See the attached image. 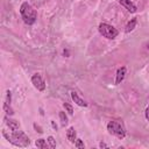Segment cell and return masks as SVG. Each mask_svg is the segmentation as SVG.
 I'll return each mask as SVG.
<instances>
[{
  "mask_svg": "<svg viewBox=\"0 0 149 149\" xmlns=\"http://www.w3.org/2000/svg\"><path fill=\"white\" fill-rule=\"evenodd\" d=\"M2 134L12 144H14L16 147H27L30 143L29 137L22 130H19V129L17 130H13L10 133V135H7L6 132H2Z\"/></svg>",
  "mask_w": 149,
  "mask_h": 149,
  "instance_id": "obj_1",
  "label": "cell"
},
{
  "mask_svg": "<svg viewBox=\"0 0 149 149\" xmlns=\"http://www.w3.org/2000/svg\"><path fill=\"white\" fill-rule=\"evenodd\" d=\"M20 14L22 16V20L26 24L31 26L35 23L36 19H37V13L36 10L31 7V5H29L28 2H23L20 7Z\"/></svg>",
  "mask_w": 149,
  "mask_h": 149,
  "instance_id": "obj_2",
  "label": "cell"
},
{
  "mask_svg": "<svg viewBox=\"0 0 149 149\" xmlns=\"http://www.w3.org/2000/svg\"><path fill=\"white\" fill-rule=\"evenodd\" d=\"M107 130L109 132V134L115 135L120 140L126 136V129H125L122 122H120V121H115V120L109 121L107 123Z\"/></svg>",
  "mask_w": 149,
  "mask_h": 149,
  "instance_id": "obj_3",
  "label": "cell"
},
{
  "mask_svg": "<svg viewBox=\"0 0 149 149\" xmlns=\"http://www.w3.org/2000/svg\"><path fill=\"white\" fill-rule=\"evenodd\" d=\"M98 30H99V33H100L104 37H106V38H108V40H114V38L118 36V34H119V31H118L113 26H111V24H108V23H105V22H101V23L99 24Z\"/></svg>",
  "mask_w": 149,
  "mask_h": 149,
  "instance_id": "obj_4",
  "label": "cell"
},
{
  "mask_svg": "<svg viewBox=\"0 0 149 149\" xmlns=\"http://www.w3.org/2000/svg\"><path fill=\"white\" fill-rule=\"evenodd\" d=\"M31 83L33 85L35 86V88H37L38 91H44L45 90V81L43 80V78L41 77L40 73H35L33 77H31Z\"/></svg>",
  "mask_w": 149,
  "mask_h": 149,
  "instance_id": "obj_5",
  "label": "cell"
},
{
  "mask_svg": "<svg viewBox=\"0 0 149 149\" xmlns=\"http://www.w3.org/2000/svg\"><path fill=\"white\" fill-rule=\"evenodd\" d=\"M119 2H120V5H122L129 13H136L137 8H136V6H135L130 0H119Z\"/></svg>",
  "mask_w": 149,
  "mask_h": 149,
  "instance_id": "obj_6",
  "label": "cell"
},
{
  "mask_svg": "<svg viewBox=\"0 0 149 149\" xmlns=\"http://www.w3.org/2000/svg\"><path fill=\"white\" fill-rule=\"evenodd\" d=\"M126 72H127V70H126L125 66H121V68L118 69V71H116V77H115V85H119V84L125 79Z\"/></svg>",
  "mask_w": 149,
  "mask_h": 149,
  "instance_id": "obj_7",
  "label": "cell"
},
{
  "mask_svg": "<svg viewBox=\"0 0 149 149\" xmlns=\"http://www.w3.org/2000/svg\"><path fill=\"white\" fill-rule=\"evenodd\" d=\"M71 98H72V100H73L78 106H80V107H86V106H87V102H86L85 100H83V99L78 95V93H76L74 91L71 92Z\"/></svg>",
  "mask_w": 149,
  "mask_h": 149,
  "instance_id": "obj_8",
  "label": "cell"
},
{
  "mask_svg": "<svg viewBox=\"0 0 149 149\" xmlns=\"http://www.w3.org/2000/svg\"><path fill=\"white\" fill-rule=\"evenodd\" d=\"M5 121H6V125L8 126V128L10 129V132L13 130H17L20 128V123L16 121V120H12V119H8L7 116L5 118Z\"/></svg>",
  "mask_w": 149,
  "mask_h": 149,
  "instance_id": "obj_9",
  "label": "cell"
},
{
  "mask_svg": "<svg viewBox=\"0 0 149 149\" xmlns=\"http://www.w3.org/2000/svg\"><path fill=\"white\" fill-rule=\"evenodd\" d=\"M66 137L68 140L71 142V143H74L76 140H77V134H76V130L73 127H70L68 130H66Z\"/></svg>",
  "mask_w": 149,
  "mask_h": 149,
  "instance_id": "obj_10",
  "label": "cell"
},
{
  "mask_svg": "<svg viewBox=\"0 0 149 149\" xmlns=\"http://www.w3.org/2000/svg\"><path fill=\"white\" fill-rule=\"evenodd\" d=\"M136 23H137V20H136V17H134V19H132L127 24H126V33H130L135 27H136Z\"/></svg>",
  "mask_w": 149,
  "mask_h": 149,
  "instance_id": "obj_11",
  "label": "cell"
},
{
  "mask_svg": "<svg viewBox=\"0 0 149 149\" xmlns=\"http://www.w3.org/2000/svg\"><path fill=\"white\" fill-rule=\"evenodd\" d=\"M35 144H36V147L40 148V149H45V148H47L45 140H43V139H38V140H36Z\"/></svg>",
  "mask_w": 149,
  "mask_h": 149,
  "instance_id": "obj_12",
  "label": "cell"
},
{
  "mask_svg": "<svg viewBox=\"0 0 149 149\" xmlns=\"http://www.w3.org/2000/svg\"><path fill=\"white\" fill-rule=\"evenodd\" d=\"M3 111L7 113V114H9V115H12L14 112H13V109H12V107H10V104L9 102H7V101H5L3 102Z\"/></svg>",
  "mask_w": 149,
  "mask_h": 149,
  "instance_id": "obj_13",
  "label": "cell"
},
{
  "mask_svg": "<svg viewBox=\"0 0 149 149\" xmlns=\"http://www.w3.org/2000/svg\"><path fill=\"white\" fill-rule=\"evenodd\" d=\"M59 119H61L62 126H65L68 123V116H66L65 112H59Z\"/></svg>",
  "mask_w": 149,
  "mask_h": 149,
  "instance_id": "obj_14",
  "label": "cell"
},
{
  "mask_svg": "<svg viewBox=\"0 0 149 149\" xmlns=\"http://www.w3.org/2000/svg\"><path fill=\"white\" fill-rule=\"evenodd\" d=\"M63 106H64V108L66 109V112H68L70 115H72V114H73V108H72V106H71L70 104L64 102V104H63Z\"/></svg>",
  "mask_w": 149,
  "mask_h": 149,
  "instance_id": "obj_15",
  "label": "cell"
},
{
  "mask_svg": "<svg viewBox=\"0 0 149 149\" xmlns=\"http://www.w3.org/2000/svg\"><path fill=\"white\" fill-rule=\"evenodd\" d=\"M74 147L78 148V149H84V148H85V146H84V143H83V141H81L80 139H77V140H76Z\"/></svg>",
  "mask_w": 149,
  "mask_h": 149,
  "instance_id": "obj_16",
  "label": "cell"
},
{
  "mask_svg": "<svg viewBox=\"0 0 149 149\" xmlns=\"http://www.w3.org/2000/svg\"><path fill=\"white\" fill-rule=\"evenodd\" d=\"M48 142H49V147L50 148H56V141L52 136H49L48 137Z\"/></svg>",
  "mask_w": 149,
  "mask_h": 149,
  "instance_id": "obj_17",
  "label": "cell"
},
{
  "mask_svg": "<svg viewBox=\"0 0 149 149\" xmlns=\"http://www.w3.org/2000/svg\"><path fill=\"white\" fill-rule=\"evenodd\" d=\"M6 93H7V97H6V101L10 104V100H12V92H10V91L8 90V91H7Z\"/></svg>",
  "mask_w": 149,
  "mask_h": 149,
  "instance_id": "obj_18",
  "label": "cell"
},
{
  "mask_svg": "<svg viewBox=\"0 0 149 149\" xmlns=\"http://www.w3.org/2000/svg\"><path fill=\"white\" fill-rule=\"evenodd\" d=\"M144 115H146V119L149 121V106L147 107V109H146V112H144Z\"/></svg>",
  "mask_w": 149,
  "mask_h": 149,
  "instance_id": "obj_19",
  "label": "cell"
},
{
  "mask_svg": "<svg viewBox=\"0 0 149 149\" xmlns=\"http://www.w3.org/2000/svg\"><path fill=\"white\" fill-rule=\"evenodd\" d=\"M99 147H100V148H107V144H106V143H104V142H101V143L99 144Z\"/></svg>",
  "mask_w": 149,
  "mask_h": 149,
  "instance_id": "obj_20",
  "label": "cell"
},
{
  "mask_svg": "<svg viewBox=\"0 0 149 149\" xmlns=\"http://www.w3.org/2000/svg\"><path fill=\"white\" fill-rule=\"evenodd\" d=\"M34 127H35V128H36V129H38V130H37V132H38V133H42V132H43V130H42V129H41V128H40V127H38V126H36V125H34Z\"/></svg>",
  "mask_w": 149,
  "mask_h": 149,
  "instance_id": "obj_21",
  "label": "cell"
},
{
  "mask_svg": "<svg viewBox=\"0 0 149 149\" xmlns=\"http://www.w3.org/2000/svg\"><path fill=\"white\" fill-rule=\"evenodd\" d=\"M51 125H52V127H54V128H55V129H57V126H56V125H55V123H54V121H52V122H51Z\"/></svg>",
  "mask_w": 149,
  "mask_h": 149,
  "instance_id": "obj_22",
  "label": "cell"
}]
</instances>
